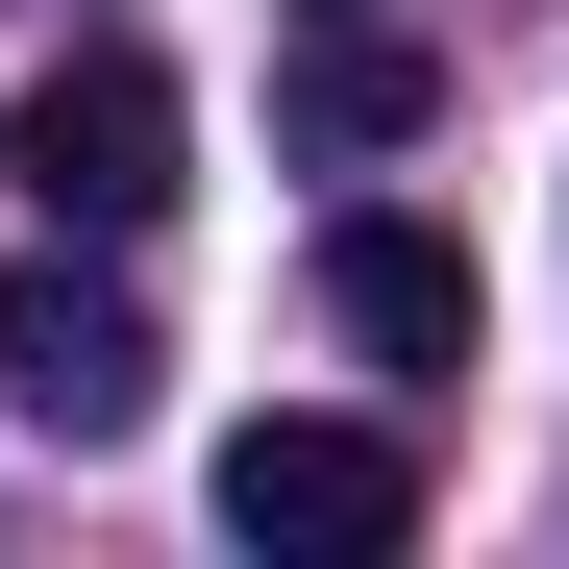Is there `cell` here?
Instances as JSON below:
<instances>
[{
  "instance_id": "277c9868",
  "label": "cell",
  "mask_w": 569,
  "mask_h": 569,
  "mask_svg": "<svg viewBox=\"0 0 569 569\" xmlns=\"http://www.w3.org/2000/svg\"><path fill=\"white\" fill-rule=\"evenodd\" d=\"M322 322H347L371 371H470V347H496V298H470L446 223H322Z\"/></svg>"
},
{
  "instance_id": "6da1fadb",
  "label": "cell",
  "mask_w": 569,
  "mask_h": 569,
  "mask_svg": "<svg viewBox=\"0 0 569 569\" xmlns=\"http://www.w3.org/2000/svg\"><path fill=\"white\" fill-rule=\"evenodd\" d=\"M173 74L149 50H50L26 100H0V173H26V223H74V248H124V223H173Z\"/></svg>"
},
{
  "instance_id": "7a4b0ae2",
  "label": "cell",
  "mask_w": 569,
  "mask_h": 569,
  "mask_svg": "<svg viewBox=\"0 0 569 569\" xmlns=\"http://www.w3.org/2000/svg\"><path fill=\"white\" fill-rule=\"evenodd\" d=\"M223 545H272V569L421 545V446H397V421H248V446H223Z\"/></svg>"
},
{
  "instance_id": "5b68a950",
  "label": "cell",
  "mask_w": 569,
  "mask_h": 569,
  "mask_svg": "<svg viewBox=\"0 0 569 569\" xmlns=\"http://www.w3.org/2000/svg\"><path fill=\"white\" fill-rule=\"evenodd\" d=\"M421 100H446V74H421V26H397V0H322V50H298V124H322V149H397Z\"/></svg>"
},
{
  "instance_id": "3957f363",
  "label": "cell",
  "mask_w": 569,
  "mask_h": 569,
  "mask_svg": "<svg viewBox=\"0 0 569 569\" xmlns=\"http://www.w3.org/2000/svg\"><path fill=\"white\" fill-rule=\"evenodd\" d=\"M0 397H26L50 446H124L149 421V322L74 272V223H50V272H0Z\"/></svg>"
}]
</instances>
